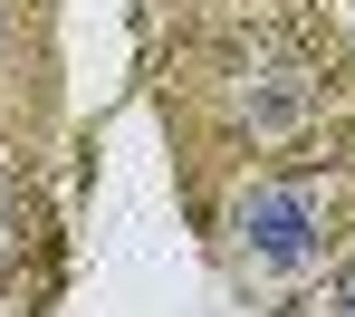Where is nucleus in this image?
<instances>
[{
  "instance_id": "2",
  "label": "nucleus",
  "mask_w": 355,
  "mask_h": 317,
  "mask_svg": "<svg viewBox=\"0 0 355 317\" xmlns=\"http://www.w3.org/2000/svg\"><path fill=\"white\" fill-rule=\"evenodd\" d=\"M307 106H317V77L297 58H269L259 77H250V135H288L307 126Z\"/></svg>"
},
{
  "instance_id": "1",
  "label": "nucleus",
  "mask_w": 355,
  "mask_h": 317,
  "mask_svg": "<svg viewBox=\"0 0 355 317\" xmlns=\"http://www.w3.org/2000/svg\"><path fill=\"white\" fill-rule=\"evenodd\" d=\"M240 241L259 269H307L317 259V192L307 183H259L240 202Z\"/></svg>"
},
{
  "instance_id": "3",
  "label": "nucleus",
  "mask_w": 355,
  "mask_h": 317,
  "mask_svg": "<svg viewBox=\"0 0 355 317\" xmlns=\"http://www.w3.org/2000/svg\"><path fill=\"white\" fill-rule=\"evenodd\" d=\"M10 231H19V202H10V183H0V250H10Z\"/></svg>"
}]
</instances>
